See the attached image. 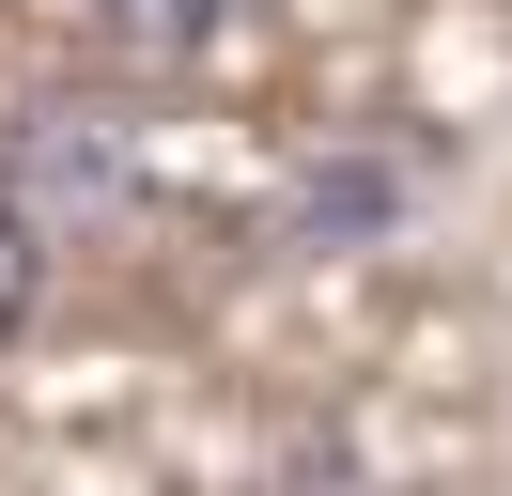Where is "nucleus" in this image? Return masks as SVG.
Wrapping results in <instances>:
<instances>
[{"mask_svg": "<svg viewBox=\"0 0 512 496\" xmlns=\"http://www.w3.org/2000/svg\"><path fill=\"white\" fill-rule=\"evenodd\" d=\"M125 202H140V140L109 109H63V93H47V109L16 124V217H32V233H109Z\"/></svg>", "mask_w": 512, "mask_h": 496, "instance_id": "obj_1", "label": "nucleus"}, {"mask_svg": "<svg viewBox=\"0 0 512 496\" xmlns=\"http://www.w3.org/2000/svg\"><path fill=\"white\" fill-rule=\"evenodd\" d=\"M388 217H404V155H342L295 186V248H373Z\"/></svg>", "mask_w": 512, "mask_h": 496, "instance_id": "obj_2", "label": "nucleus"}, {"mask_svg": "<svg viewBox=\"0 0 512 496\" xmlns=\"http://www.w3.org/2000/svg\"><path fill=\"white\" fill-rule=\"evenodd\" d=\"M109 31H125V47H218L233 31V0H94Z\"/></svg>", "mask_w": 512, "mask_h": 496, "instance_id": "obj_3", "label": "nucleus"}, {"mask_svg": "<svg viewBox=\"0 0 512 496\" xmlns=\"http://www.w3.org/2000/svg\"><path fill=\"white\" fill-rule=\"evenodd\" d=\"M32 279H47V233L0 202V341H16V310H32Z\"/></svg>", "mask_w": 512, "mask_h": 496, "instance_id": "obj_4", "label": "nucleus"}]
</instances>
